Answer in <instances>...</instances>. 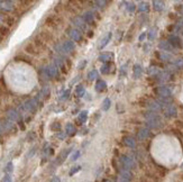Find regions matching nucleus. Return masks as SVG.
Here are the masks:
<instances>
[{
    "mask_svg": "<svg viewBox=\"0 0 183 182\" xmlns=\"http://www.w3.org/2000/svg\"><path fill=\"white\" fill-rule=\"evenodd\" d=\"M143 74V67L140 64H134L133 66V75L135 79H139Z\"/></svg>",
    "mask_w": 183,
    "mask_h": 182,
    "instance_id": "aec40b11",
    "label": "nucleus"
},
{
    "mask_svg": "<svg viewBox=\"0 0 183 182\" xmlns=\"http://www.w3.org/2000/svg\"><path fill=\"white\" fill-rule=\"evenodd\" d=\"M171 77H172V74L168 71H162L156 75V81L157 82H165V81L170 80Z\"/></svg>",
    "mask_w": 183,
    "mask_h": 182,
    "instance_id": "9b49d317",
    "label": "nucleus"
},
{
    "mask_svg": "<svg viewBox=\"0 0 183 182\" xmlns=\"http://www.w3.org/2000/svg\"><path fill=\"white\" fill-rule=\"evenodd\" d=\"M155 55H156L157 60H160L162 62H168L172 60V55L168 53H165V52H155Z\"/></svg>",
    "mask_w": 183,
    "mask_h": 182,
    "instance_id": "2eb2a0df",
    "label": "nucleus"
},
{
    "mask_svg": "<svg viewBox=\"0 0 183 182\" xmlns=\"http://www.w3.org/2000/svg\"><path fill=\"white\" fill-rule=\"evenodd\" d=\"M158 48L162 50V51H168V52L173 51V47L171 46V44L168 43V41H161L158 43Z\"/></svg>",
    "mask_w": 183,
    "mask_h": 182,
    "instance_id": "4be33fe9",
    "label": "nucleus"
},
{
    "mask_svg": "<svg viewBox=\"0 0 183 182\" xmlns=\"http://www.w3.org/2000/svg\"><path fill=\"white\" fill-rule=\"evenodd\" d=\"M102 182H112V181H110V180H108V179H104Z\"/></svg>",
    "mask_w": 183,
    "mask_h": 182,
    "instance_id": "bf43d9fd",
    "label": "nucleus"
},
{
    "mask_svg": "<svg viewBox=\"0 0 183 182\" xmlns=\"http://www.w3.org/2000/svg\"><path fill=\"white\" fill-rule=\"evenodd\" d=\"M92 35H93V32H92V30H90V32H89V35H88V36L89 37H92Z\"/></svg>",
    "mask_w": 183,
    "mask_h": 182,
    "instance_id": "13d9d810",
    "label": "nucleus"
},
{
    "mask_svg": "<svg viewBox=\"0 0 183 182\" xmlns=\"http://www.w3.org/2000/svg\"><path fill=\"white\" fill-rule=\"evenodd\" d=\"M93 5H95V7L97 8H104L106 7V5H107V1H103V0H97L93 2Z\"/></svg>",
    "mask_w": 183,
    "mask_h": 182,
    "instance_id": "72a5a7b5",
    "label": "nucleus"
},
{
    "mask_svg": "<svg viewBox=\"0 0 183 182\" xmlns=\"http://www.w3.org/2000/svg\"><path fill=\"white\" fill-rule=\"evenodd\" d=\"M75 93H76V96H78L79 98L83 97V96H84V93H86L83 86H81V84H80V86H78V87H76V90H75Z\"/></svg>",
    "mask_w": 183,
    "mask_h": 182,
    "instance_id": "c756f323",
    "label": "nucleus"
},
{
    "mask_svg": "<svg viewBox=\"0 0 183 182\" xmlns=\"http://www.w3.org/2000/svg\"><path fill=\"white\" fill-rule=\"evenodd\" d=\"M80 170H81V167H80V165H78V167H74V168L72 169L71 171H70V175H73L74 173H76V172H79Z\"/></svg>",
    "mask_w": 183,
    "mask_h": 182,
    "instance_id": "37998d69",
    "label": "nucleus"
},
{
    "mask_svg": "<svg viewBox=\"0 0 183 182\" xmlns=\"http://www.w3.org/2000/svg\"><path fill=\"white\" fill-rule=\"evenodd\" d=\"M168 42L171 44V46L173 48H181L182 47V41H181L180 37L176 36V35H171L168 37Z\"/></svg>",
    "mask_w": 183,
    "mask_h": 182,
    "instance_id": "0eeeda50",
    "label": "nucleus"
},
{
    "mask_svg": "<svg viewBox=\"0 0 183 182\" xmlns=\"http://www.w3.org/2000/svg\"><path fill=\"white\" fill-rule=\"evenodd\" d=\"M33 43H34V45H35L37 48L39 50V52L46 50V43H44V42L41 39V37L39 36L35 37V38H34V41H33Z\"/></svg>",
    "mask_w": 183,
    "mask_h": 182,
    "instance_id": "6ab92c4d",
    "label": "nucleus"
},
{
    "mask_svg": "<svg viewBox=\"0 0 183 182\" xmlns=\"http://www.w3.org/2000/svg\"><path fill=\"white\" fill-rule=\"evenodd\" d=\"M164 2L160 1V0H154L153 1V8L155 11H162L164 9Z\"/></svg>",
    "mask_w": 183,
    "mask_h": 182,
    "instance_id": "b1692460",
    "label": "nucleus"
},
{
    "mask_svg": "<svg viewBox=\"0 0 183 182\" xmlns=\"http://www.w3.org/2000/svg\"><path fill=\"white\" fill-rule=\"evenodd\" d=\"M119 162L126 170H132V169H135V167H136V163H135L134 159L129 155H126V154H123V155L119 156Z\"/></svg>",
    "mask_w": 183,
    "mask_h": 182,
    "instance_id": "f257e3e1",
    "label": "nucleus"
},
{
    "mask_svg": "<svg viewBox=\"0 0 183 182\" xmlns=\"http://www.w3.org/2000/svg\"><path fill=\"white\" fill-rule=\"evenodd\" d=\"M168 17H170V19H176V15L173 14V13H171V14L168 15Z\"/></svg>",
    "mask_w": 183,
    "mask_h": 182,
    "instance_id": "6e6d98bb",
    "label": "nucleus"
},
{
    "mask_svg": "<svg viewBox=\"0 0 183 182\" xmlns=\"http://www.w3.org/2000/svg\"><path fill=\"white\" fill-rule=\"evenodd\" d=\"M51 182H61V181H60V178L55 176V178H53V180H52Z\"/></svg>",
    "mask_w": 183,
    "mask_h": 182,
    "instance_id": "4d7b16f0",
    "label": "nucleus"
},
{
    "mask_svg": "<svg viewBox=\"0 0 183 182\" xmlns=\"http://www.w3.org/2000/svg\"><path fill=\"white\" fill-rule=\"evenodd\" d=\"M111 38H112V33H111V32H108L107 34H104V35L100 38V41H99V46H98V48H99V50H103V48L108 45V43L110 42Z\"/></svg>",
    "mask_w": 183,
    "mask_h": 182,
    "instance_id": "423d86ee",
    "label": "nucleus"
},
{
    "mask_svg": "<svg viewBox=\"0 0 183 182\" xmlns=\"http://www.w3.org/2000/svg\"><path fill=\"white\" fill-rule=\"evenodd\" d=\"M86 65H87V60H83V61H82V62L80 63V65H79V69H80V70H82V69H83V67H84Z\"/></svg>",
    "mask_w": 183,
    "mask_h": 182,
    "instance_id": "8fccbe9b",
    "label": "nucleus"
},
{
    "mask_svg": "<svg viewBox=\"0 0 183 182\" xmlns=\"http://www.w3.org/2000/svg\"><path fill=\"white\" fill-rule=\"evenodd\" d=\"M39 37H41V39L44 42V43H48V42H52L54 38H53V35H52L50 32H47V30H42L41 33H39Z\"/></svg>",
    "mask_w": 183,
    "mask_h": 182,
    "instance_id": "dca6fc26",
    "label": "nucleus"
},
{
    "mask_svg": "<svg viewBox=\"0 0 183 182\" xmlns=\"http://www.w3.org/2000/svg\"><path fill=\"white\" fill-rule=\"evenodd\" d=\"M175 126L179 128V129H183V122L182 120H176L175 122Z\"/></svg>",
    "mask_w": 183,
    "mask_h": 182,
    "instance_id": "49530a36",
    "label": "nucleus"
},
{
    "mask_svg": "<svg viewBox=\"0 0 183 182\" xmlns=\"http://www.w3.org/2000/svg\"><path fill=\"white\" fill-rule=\"evenodd\" d=\"M79 156H80V152L78 151V152H75V153H74L73 155H72V159H71V160H72V161H75L76 159H78V157H79Z\"/></svg>",
    "mask_w": 183,
    "mask_h": 182,
    "instance_id": "09e8293b",
    "label": "nucleus"
},
{
    "mask_svg": "<svg viewBox=\"0 0 183 182\" xmlns=\"http://www.w3.org/2000/svg\"><path fill=\"white\" fill-rule=\"evenodd\" d=\"M45 24L48 26V27H52V28H56L57 26H61L63 24V19L60 17V16H56V15H53V16H48L45 20Z\"/></svg>",
    "mask_w": 183,
    "mask_h": 182,
    "instance_id": "7ed1b4c3",
    "label": "nucleus"
},
{
    "mask_svg": "<svg viewBox=\"0 0 183 182\" xmlns=\"http://www.w3.org/2000/svg\"><path fill=\"white\" fill-rule=\"evenodd\" d=\"M174 65L177 69H183V58H177L174 62Z\"/></svg>",
    "mask_w": 183,
    "mask_h": 182,
    "instance_id": "c9c22d12",
    "label": "nucleus"
},
{
    "mask_svg": "<svg viewBox=\"0 0 183 182\" xmlns=\"http://www.w3.org/2000/svg\"><path fill=\"white\" fill-rule=\"evenodd\" d=\"M149 10V5L145 2V1H142L138 4V11L139 13H147Z\"/></svg>",
    "mask_w": 183,
    "mask_h": 182,
    "instance_id": "393cba45",
    "label": "nucleus"
},
{
    "mask_svg": "<svg viewBox=\"0 0 183 182\" xmlns=\"http://www.w3.org/2000/svg\"><path fill=\"white\" fill-rule=\"evenodd\" d=\"M95 90L97 92H103L107 90V83L103 80H97L95 86Z\"/></svg>",
    "mask_w": 183,
    "mask_h": 182,
    "instance_id": "f3484780",
    "label": "nucleus"
},
{
    "mask_svg": "<svg viewBox=\"0 0 183 182\" xmlns=\"http://www.w3.org/2000/svg\"><path fill=\"white\" fill-rule=\"evenodd\" d=\"M156 33H157V28H156V27L151 28L149 29V32H148V34H147V38H148L149 41H153V39H155V37H156Z\"/></svg>",
    "mask_w": 183,
    "mask_h": 182,
    "instance_id": "bb28decb",
    "label": "nucleus"
},
{
    "mask_svg": "<svg viewBox=\"0 0 183 182\" xmlns=\"http://www.w3.org/2000/svg\"><path fill=\"white\" fill-rule=\"evenodd\" d=\"M24 50H25L26 53H28L30 55H38V54H39V50L34 45V43H28L25 46Z\"/></svg>",
    "mask_w": 183,
    "mask_h": 182,
    "instance_id": "f8f14e48",
    "label": "nucleus"
},
{
    "mask_svg": "<svg viewBox=\"0 0 183 182\" xmlns=\"http://www.w3.org/2000/svg\"><path fill=\"white\" fill-rule=\"evenodd\" d=\"M13 171V163H8L6 167V172H11Z\"/></svg>",
    "mask_w": 183,
    "mask_h": 182,
    "instance_id": "de8ad7c7",
    "label": "nucleus"
},
{
    "mask_svg": "<svg viewBox=\"0 0 183 182\" xmlns=\"http://www.w3.org/2000/svg\"><path fill=\"white\" fill-rule=\"evenodd\" d=\"M75 131H76V129H75V127H74L71 123H69V124L66 125V133H67L70 136H73L74 134H75Z\"/></svg>",
    "mask_w": 183,
    "mask_h": 182,
    "instance_id": "c85d7f7f",
    "label": "nucleus"
},
{
    "mask_svg": "<svg viewBox=\"0 0 183 182\" xmlns=\"http://www.w3.org/2000/svg\"><path fill=\"white\" fill-rule=\"evenodd\" d=\"M163 112H164V116L168 117V118H174V117L177 116V109L174 105H168L164 107L163 109Z\"/></svg>",
    "mask_w": 183,
    "mask_h": 182,
    "instance_id": "20e7f679",
    "label": "nucleus"
},
{
    "mask_svg": "<svg viewBox=\"0 0 183 182\" xmlns=\"http://www.w3.org/2000/svg\"><path fill=\"white\" fill-rule=\"evenodd\" d=\"M143 116L145 117V119H146V120H151V119H154V118H157L160 115H158L157 112H155V111L147 110V111H145V112L143 114Z\"/></svg>",
    "mask_w": 183,
    "mask_h": 182,
    "instance_id": "5701e85b",
    "label": "nucleus"
},
{
    "mask_svg": "<svg viewBox=\"0 0 183 182\" xmlns=\"http://www.w3.org/2000/svg\"><path fill=\"white\" fill-rule=\"evenodd\" d=\"M147 73H148V75H157V74L160 73V70H158L157 66L151 65L147 69Z\"/></svg>",
    "mask_w": 183,
    "mask_h": 182,
    "instance_id": "a878e982",
    "label": "nucleus"
},
{
    "mask_svg": "<svg viewBox=\"0 0 183 182\" xmlns=\"http://www.w3.org/2000/svg\"><path fill=\"white\" fill-rule=\"evenodd\" d=\"M183 29V18H180L177 22L175 24V32H179V30H182Z\"/></svg>",
    "mask_w": 183,
    "mask_h": 182,
    "instance_id": "e433bc0d",
    "label": "nucleus"
},
{
    "mask_svg": "<svg viewBox=\"0 0 183 182\" xmlns=\"http://www.w3.org/2000/svg\"><path fill=\"white\" fill-rule=\"evenodd\" d=\"M72 22H73L75 26H78L79 28L81 29H87V22H84V19L82 18V17H80V16H75V17H73L72 18Z\"/></svg>",
    "mask_w": 183,
    "mask_h": 182,
    "instance_id": "1a4fd4ad",
    "label": "nucleus"
},
{
    "mask_svg": "<svg viewBox=\"0 0 183 182\" xmlns=\"http://www.w3.org/2000/svg\"><path fill=\"white\" fill-rule=\"evenodd\" d=\"M97 78H98V71H97V70H92V71H90V72L88 73V79L90 81L95 80Z\"/></svg>",
    "mask_w": 183,
    "mask_h": 182,
    "instance_id": "7c9ffc66",
    "label": "nucleus"
},
{
    "mask_svg": "<svg viewBox=\"0 0 183 182\" xmlns=\"http://www.w3.org/2000/svg\"><path fill=\"white\" fill-rule=\"evenodd\" d=\"M2 182H11V178H10L9 175H6V176H4Z\"/></svg>",
    "mask_w": 183,
    "mask_h": 182,
    "instance_id": "3c124183",
    "label": "nucleus"
},
{
    "mask_svg": "<svg viewBox=\"0 0 183 182\" xmlns=\"http://www.w3.org/2000/svg\"><path fill=\"white\" fill-rule=\"evenodd\" d=\"M101 73L102 74H110V73L115 72V64L112 62L110 63H104L102 66H101Z\"/></svg>",
    "mask_w": 183,
    "mask_h": 182,
    "instance_id": "9d476101",
    "label": "nucleus"
},
{
    "mask_svg": "<svg viewBox=\"0 0 183 182\" xmlns=\"http://www.w3.org/2000/svg\"><path fill=\"white\" fill-rule=\"evenodd\" d=\"M57 73V69L55 67L54 65H52V66H50L48 67V74L51 75V77H53V75H55Z\"/></svg>",
    "mask_w": 183,
    "mask_h": 182,
    "instance_id": "ea45409f",
    "label": "nucleus"
},
{
    "mask_svg": "<svg viewBox=\"0 0 183 182\" xmlns=\"http://www.w3.org/2000/svg\"><path fill=\"white\" fill-rule=\"evenodd\" d=\"M110 106H111V101H110V99L109 98H106L102 102V109L104 110V111H107V110L110 108Z\"/></svg>",
    "mask_w": 183,
    "mask_h": 182,
    "instance_id": "473e14b6",
    "label": "nucleus"
},
{
    "mask_svg": "<svg viewBox=\"0 0 183 182\" xmlns=\"http://www.w3.org/2000/svg\"><path fill=\"white\" fill-rule=\"evenodd\" d=\"M70 36L74 41L80 42L81 39H82V33H81L79 29H71L70 30Z\"/></svg>",
    "mask_w": 183,
    "mask_h": 182,
    "instance_id": "412c9836",
    "label": "nucleus"
},
{
    "mask_svg": "<svg viewBox=\"0 0 183 182\" xmlns=\"http://www.w3.org/2000/svg\"><path fill=\"white\" fill-rule=\"evenodd\" d=\"M87 118H88V111L87 110H83V111H81V114L79 115V124H83L86 120H87Z\"/></svg>",
    "mask_w": 183,
    "mask_h": 182,
    "instance_id": "cd10ccee",
    "label": "nucleus"
},
{
    "mask_svg": "<svg viewBox=\"0 0 183 182\" xmlns=\"http://www.w3.org/2000/svg\"><path fill=\"white\" fill-rule=\"evenodd\" d=\"M175 10L179 13V14H181L183 16V5H176Z\"/></svg>",
    "mask_w": 183,
    "mask_h": 182,
    "instance_id": "c03bdc74",
    "label": "nucleus"
},
{
    "mask_svg": "<svg viewBox=\"0 0 183 182\" xmlns=\"http://www.w3.org/2000/svg\"><path fill=\"white\" fill-rule=\"evenodd\" d=\"M148 136H149V129L148 128H140L136 134V137L138 141H145Z\"/></svg>",
    "mask_w": 183,
    "mask_h": 182,
    "instance_id": "ddd939ff",
    "label": "nucleus"
},
{
    "mask_svg": "<svg viewBox=\"0 0 183 182\" xmlns=\"http://www.w3.org/2000/svg\"><path fill=\"white\" fill-rule=\"evenodd\" d=\"M146 127L148 129H158L162 127V119L161 117L158 116L157 118H154V119H151V120H146Z\"/></svg>",
    "mask_w": 183,
    "mask_h": 182,
    "instance_id": "39448f33",
    "label": "nucleus"
},
{
    "mask_svg": "<svg viewBox=\"0 0 183 182\" xmlns=\"http://www.w3.org/2000/svg\"><path fill=\"white\" fill-rule=\"evenodd\" d=\"M82 18L84 19V22H87V24L95 25V13H92V11H87V13H84Z\"/></svg>",
    "mask_w": 183,
    "mask_h": 182,
    "instance_id": "a211bd4d",
    "label": "nucleus"
},
{
    "mask_svg": "<svg viewBox=\"0 0 183 182\" xmlns=\"http://www.w3.org/2000/svg\"><path fill=\"white\" fill-rule=\"evenodd\" d=\"M121 35H123V32H121V30H118L117 32V39L118 41H120V39H121Z\"/></svg>",
    "mask_w": 183,
    "mask_h": 182,
    "instance_id": "5fc2aeb1",
    "label": "nucleus"
},
{
    "mask_svg": "<svg viewBox=\"0 0 183 182\" xmlns=\"http://www.w3.org/2000/svg\"><path fill=\"white\" fill-rule=\"evenodd\" d=\"M8 34H9V29L7 27H5V26H1L0 25V35L1 36H6Z\"/></svg>",
    "mask_w": 183,
    "mask_h": 182,
    "instance_id": "58836bf2",
    "label": "nucleus"
},
{
    "mask_svg": "<svg viewBox=\"0 0 183 182\" xmlns=\"http://www.w3.org/2000/svg\"><path fill=\"white\" fill-rule=\"evenodd\" d=\"M126 8H127V10H128L129 13H134V11H135V9H136V5H135L134 2H127V6H126Z\"/></svg>",
    "mask_w": 183,
    "mask_h": 182,
    "instance_id": "4c0bfd02",
    "label": "nucleus"
},
{
    "mask_svg": "<svg viewBox=\"0 0 183 182\" xmlns=\"http://www.w3.org/2000/svg\"><path fill=\"white\" fill-rule=\"evenodd\" d=\"M8 117L10 118V119H17V117H18V115H17V112H16V110L14 109H10V110H8Z\"/></svg>",
    "mask_w": 183,
    "mask_h": 182,
    "instance_id": "f704fd0d",
    "label": "nucleus"
},
{
    "mask_svg": "<svg viewBox=\"0 0 183 182\" xmlns=\"http://www.w3.org/2000/svg\"><path fill=\"white\" fill-rule=\"evenodd\" d=\"M64 48H65L66 51H73L74 50V43L73 42H71V41H66L65 43H64Z\"/></svg>",
    "mask_w": 183,
    "mask_h": 182,
    "instance_id": "2f4dec72",
    "label": "nucleus"
},
{
    "mask_svg": "<svg viewBox=\"0 0 183 182\" xmlns=\"http://www.w3.org/2000/svg\"><path fill=\"white\" fill-rule=\"evenodd\" d=\"M114 58H115V55L112 52H104V53H101L99 55L98 60L103 62V63H110V62H112Z\"/></svg>",
    "mask_w": 183,
    "mask_h": 182,
    "instance_id": "6e6552de",
    "label": "nucleus"
},
{
    "mask_svg": "<svg viewBox=\"0 0 183 182\" xmlns=\"http://www.w3.org/2000/svg\"><path fill=\"white\" fill-rule=\"evenodd\" d=\"M1 41H2V36L0 35V43H1Z\"/></svg>",
    "mask_w": 183,
    "mask_h": 182,
    "instance_id": "052dcab7",
    "label": "nucleus"
},
{
    "mask_svg": "<svg viewBox=\"0 0 183 182\" xmlns=\"http://www.w3.org/2000/svg\"><path fill=\"white\" fill-rule=\"evenodd\" d=\"M27 108L33 111V109H35V101L34 100H30L29 102H27Z\"/></svg>",
    "mask_w": 183,
    "mask_h": 182,
    "instance_id": "79ce46f5",
    "label": "nucleus"
},
{
    "mask_svg": "<svg viewBox=\"0 0 183 182\" xmlns=\"http://www.w3.org/2000/svg\"><path fill=\"white\" fill-rule=\"evenodd\" d=\"M126 74V65L120 67V75H125Z\"/></svg>",
    "mask_w": 183,
    "mask_h": 182,
    "instance_id": "603ef678",
    "label": "nucleus"
},
{
    "mask_svg": "<svg viewBox=\"0 0 183 182\" xmlns=\"http://www.w3.org/2000/svg\"><path fill=\"white\" fill-rule=\"evenodd\" d=\"M5 22H6V24H8V26H13L15 19H14L13 17H10V16H7V17L5 18Z\"/></svg>",
    "mask_w": 183,
    "mask_h": 182,
    "instance_id": "a19ab883",
    "label": "nucleus"
},
{
    "mask_svg": "<svg viewBox=\"0 0 183 182\" xmlns=\"http://www.w3.org/2000/svg\"><path fill=\"white\" fill-rule=\"evenodd\" d=\"M145 37H146V33H143V34H142V35H140V36H139V42H143V41H144V39H145Z\"/></svg>",
    "mask_w": 183,
    "mask_h": 182,
    "instance_id": "864d4df0",
    "label": "nucleus"
},
{
    "mask_svg": "<svg viewBox=\"0 0 183 182\" xmlns=\"http://www.w3.org/2000/svg\"><path fill=\"white\" fill-rule=\"evenodd\" d=\"M155 95L158 96L160 98H170L172 96V89L168 88V86H161V87H156L154 89Z\"/></svg>",
    "mask_w": 183,
    "mask_h": 182,
    "instance_id": "f03ea898",
    "label": "nucleus"
},
{
    "mask_svg": "<svg viewBox=\"0 0 183 182\" xmlns=\"http://www.w3.org/2000/svg\"><path fill=\"white\" fill-rule=\"evenodd\" d=\"M121 141H123V144L129 148H135V146H136V141L133 138L132 136H124Z\"/></svg>",
    "mask_w": 183,
    "mask_h": 182,
    "instance_id": "4468645a",
    "label": "nucleus"
},
{
    "mask_svg": "<svg viewBox=\"0 0 183 182\" xmlns=\"http://www.w3.org/2000/svg\"><path fill=\"white\" fill-rule=\"evenodd\" d=\"M116 182H130V181H128L127 179H125V178H123L121 175H117V178H116Z\"/></svg>",
    "mask_w": 183,
    "mask_h": 182,
    "instance_id": "a18cd8bd",
    "label": "nucleus"
}]
</instances>
